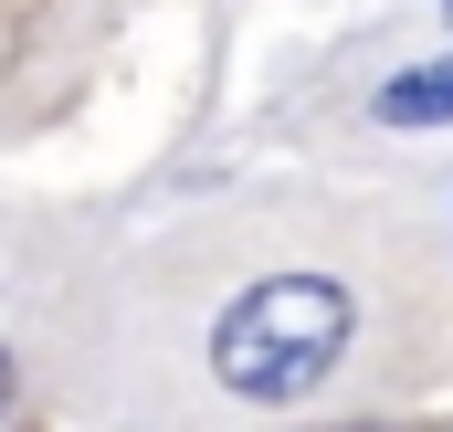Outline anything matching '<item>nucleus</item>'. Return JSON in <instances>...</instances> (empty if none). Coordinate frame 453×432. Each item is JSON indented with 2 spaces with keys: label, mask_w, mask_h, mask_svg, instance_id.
Wrapping results in <instances>:
<instances>
[{
  "label": "nucleus",
  "mask_w": 453,
  "mask_h": 432,
  "mask_svg": "<svg viewBox=\"0 0 453 432\" xmlns=\"http://www.w3.org/2000/svg\"><path fill=\"white\" fill-rule=\"evenodd\" d=\"M348 327H358L348 285H327V274H264L253 296L222 306L211 369H222V390H242V401H306L338 369Z\"/></svg>",
  "instance_id": "obj_1"
},
{
  "label": "nucleus",
  "mask_w": 453,
  "mask_h": 432,
  "mask_svg": "<svg viewBox=\"0 0 453 432\" xmlns=\"http://www.w3.org/2000/svg\"><path fill=\"white\" fill-rule=\"evenodd\" d=\"M443 116H453V53L411 64L401 85H380V127H443Z\"/></svg>",
  "instance_id": "obj_2"
},
{
  "label": "nucleus",
  "mask_w": 453,
  "mask_h": 432,
  "mask_svg": "<svg viewBox=\"0 0 453 432\" xmlns=\"http://www.w3.org/2000/svg\"><path fill=\"white\" fill-rule=\"evenodd\" d=\"M0 390H11V359H0Z\"/></svg>",
  "instance_id": "obj_3"
}]
</instances>
